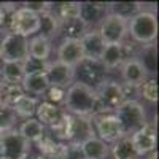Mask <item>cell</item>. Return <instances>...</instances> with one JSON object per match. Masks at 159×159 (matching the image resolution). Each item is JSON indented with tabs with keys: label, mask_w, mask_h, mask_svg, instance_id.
<instances>
[{
	"label": "cell",
	"mask_w": 159,
	"mask_h": 159,
	"mask_svg": "<svg viewBox=\"0 0 159 159\" xmlns=\"http://www.w3.org/2000/svg\"><path fill=\"white\" fill-rule=\"evenodd\" d=\"M96 103V92L81 83H73L65 92L64 110L69 115L89 116L92 115V107Z\"/></svg>",
	"instance_id": "cell-1"
},
{
	"label": "cell",
	"mask_w": 159,
	"mask_h": 159,
	"mask_svg": "<svg viewBox=\"0 0 159 159\" xmlns=\"http://www.w3.org/2000/svg\"><path fill=\"white\" fill-rule=\"evenodd\" d=\"M115 118L118 119L123 135L126 137L134 135L135 132L143 129V126L148 123L145 108L137 100H124L115 110Z\"/></svg>",
	"instance_id": "cell-2"
},
{
	"label": "cell",
	"mask_w": 159,
	"mask_h": 159,
	"mask_svg": "<svg viewBox=\"0 0 159 159\" xmlns=\"http://www.w3.org/2000/svg\"><path fill=\"white\" fill-rule=\"evenodd\" d=\"M127 32L140 45H150L157 35V19L151 11H140L127 21Z\"/></svg>",
	"instance_id": "cell-3"
},
{
	"label": "cell",
	"mask_w": 159,
	"mask_h": 159,
	"mask_svg": "<svg viewBox=\"0 0 159 159\" xmlns=\"http://www.w3.org/2000/svg\"><path fill=\"white\" fill-rule=\"evenodd\" d=\"M107 69L96 59H83L75 65V80L91 89H97L107 78Z\"/></svg>",
	"instance_id": "cell-4"
},
{
	"label": "cell",
	"mask_w": 159,
	"mask_h": 159,
	"mask_svg": "<svg viewBox=\"0 0 159 159\" xmlns=\"http://www.w3.org/2000/svg\"><path fill=\"white\" fill-rule=\"evenodd\" d=\"M0 56L5 62H22L29 56V38L8 32L0 38Z\"/></svg>",
	"instance_id": "cell-5"
},
{
	"label": "cell",
	"mask_w": 159,
	"mask_h": 159,
	"mask_svg": "<svg viewBox=\"0 0 159 159\" xmlns=\"http://www.w3.org/2000/svg\"><path fill=\"white\" fill-rule=\"evenodd\" d=\"M38 22H40V18L37 13L22 7L11 13V16L8 19V29L11 34L29 38L30 35L38 32Z\"/></svg>",
	"instance_id": "cell-6"
},
{
	"label": "cell",
	"mask_w": 159,
	"mask_h": 159,
	"mask_svg": "<svg viewBox=\"0 0 159 159\" xmlns=\"http://www.w3.org/2000/svg\"><path fill=\"white\" fill-rule=\"evenodd\" d=\"M30 153V143L16 129L3 132L0 139V156L10 159H25Z\"/></svg>",
	"instance_id": "cell-7"
},
{
	"label": "cell",
	"mask_w": 159,
	"mask_h": 159,
	"mask_svg": "<svg viewBox=\"0 0 159 159\" xmlns=\"http://www.w3.org/2000/svg\"><path fill=\"white\" fill-rule=\"evenodd\" d=\"M99 34L105 45L123 43V40L127 35V19L108 13L99 25Z\"/></svg>",
	"instance_id": "cell-8"
},
{
	"label": "cell",
	"mask_w": 159,
	"mask_h": 159,
	"mask_svg": "<svg viewBox=\"0 0 159 159\" xmlns=\"http://www.w3.org/2000/svg\"><path fill=\"white\" fill-rule=\"evenodd\" d=\"M91 121H92V127H94V132H96V137L105 143H113L119 137H123L118 119L111 113L94 116V118H91Z\"/></svg>",
	"instance_id": "cell-9"
},
{
	"label": "cell",
	"mask_w": 159,
	"mask_h": 159,
	"mask_svg": "<svg viewBox=\"0 0 159 159\" xmlns=\"http://www.w3.org/2000/svg\"><path fill=\"white\" fill-rule=\"evenodd\" d=\"M129 59H135L134 56V48L130 43H118V45H105L100 62L107 70L116 69L123 65Z\"/></svg>",
	"instance_id": "cell-10"
},
{
	"label": "cell",
	"mask_w": 159,
	"mask_h": 159,
	"mask_svg": "<svg viewBox=\"0 0 159 159\" xmlns=\"http://www.w3.org/2000/svg\"><path fill=\"white\" fill-rule=\"evenodd\" d=\"M94 92H96L97 100L110 113L115 111L119 105L126 100L124 92H123V84H119L116 81H107V80H105L97 89H94Z\"/></svg>",
	"instance_id": "cell-11"
},
{
	"label": "cell",
	"mask_w": 159,
	"mask_h": 159,
	"mask_svg": "<svg viewBox=\"0 0 159 159\" xmlns=\"http://www.w3.org/2000/svg\"><path fill=\"white\" fill-rule=\"evenodd\" d=\"M45 73H46L49 86H57V88L69 89L75 81V67L65 65L59 61L48 62V67H46Z\"/></svg>",
	"instance_id": "cell-12"
},
{
	"label": "cell",
	"mask_w": 159,
	"mask_h": 159,
	"mask_svg": "<svg viewBox=\"0 0 159 159\" xmlns=\"http://www.w3.org/2000/svg\"><path fill=\"white\" fill-rule=\"evenodd\" d=\"M130 140L137 153V157L153 153L156 148V123H147L143 129L130 135Z\"/></svg>",
	"instance_id": "cell-13"
},
{
	"label": "cell",
	"mask_w": 159,
	"mask_h": 159,
	"mask_svg": "<svg viewBox=\"0 0 159 159\" xmlns=\"http://www.w3.org/2000/svg\"><path fill=\"white\" fill-rule=\"evenodd\" d=\"M96 137L92 121L89 116H76L70 115V135H69V143L73 145H81L86 140Z\"/></svg>",
	"instance_id": "cell-14"
},
{
	"label": "cell",
	"mask_w": 159,
	"mask_h": 159,
	"mask_svg": "<svg viewBox=\"0 0 159 159\" xmlns=\"http://www.w3.org/2000/svg\"><path fill=\"white\" fill-rule=\"evenodd\" d=\"M107 15H108L107 3H100V2H81L80 3V19L84 22L88 29L94 27V25H100V22Z\"/></svg>",
	"instance_id": "cell-15"
},
{
	"label": "cell",
	"mask_w": 159,
	"mask_h": 159,
	"mask_svg": "<svg viewBox=\"0 0 159 159\" xmlns=\"http://www.w3.org/2000/svg\"><path fill=\"white\" fill-rule=\"evenodd\" d=\"M121 75L124 80V84L132 88H140L148 80V73L145 72L142 64L135 59H129L121 65Z\"/></svg>",
	"instance_id": "cell-16"
},
{
	"label": "cell",
	"mask_w": 159,
	"mask_h": 159,
	"mask_svg": "<svg viewBox=\"0 0 159 159\" xmlns=\"http://www.w3.org/2000/svg\"><path fill=\"white\" fill-rule=\"evenodd\" d=\"M81 49H83V56L86 59H96V61H100L102 57V52H103V48H105V43L99 34V30H88L81 40Z\"/></svg>",
	"instance_id": "cell-17"
},
{
	"label": "cell",
	"mask_w": 159,
	"mask_h": 159,
	"mask_svg": "<svg viewBox=\"0 0 159 159\" xmlns=\"http://www.w3.org/2000/svg\"><path fill=\"white\" fill-rule=\"evenodd\" d=\"M83 49H81V43L80 40H62V43L57 49V61L70 65V67H75V65L83 61Z\"/></svg>",
	"instance_id": "cell-18"
},
{
	"label": "cell",
	"mask_w": 159,
	"mask_h": 159,
	"mask_svg": "<svg viewBox=\"0 0 159 159\" xmlns=\"http://www.w3.org/2000/svg\"><path fill=\"white\" fill-rule=\"evenodd\" d=\"M38 18H40V22H38V35L40 37H43V38H46V40L51 42V38L59 35L61 21L57 19V16L51 10H46L43 13H40Z\"/></svg>",
	"instance_id": "cell-19"
},
{
	"label": "cell",
	"mask_w": 159,
	"mask_h": 159,
	"mask_svg": "<svg viewBox=\"0 0 159 159\" xmlns=\"http://www.w3.org/2000/svg\"><path fill=\"white\" fill-rule=\"evenodd\" d=\"M35 115L38 116V121L42 123L43 126H52L56 124L59 119L65 115V110L59 105H54V103H49V102H42L37 105V111Z\"/></svg>",
	"instance_id": "cell-20"
},
{
	"label": "cell",
	"mask_w": 159,
	"mask_h": 159,
	"mask_svg": "<svg viewBox=\"0 0 159 159\" xmlns=\"http://www.w3.org/2000/svg\"><path fill=\"white\" fill-rule=\"evenodd\" d=\"M21 88L24 91V94H25V92L34 94V96H43V94H46V91L49 88L46 73L25 75L22 78V81H21Z\"/></svg>",
	"instance_id": "cell-21"
},
{
	"label": "cell",
	"mask_w": 159,
	"mask_h": 159,
	"mask_svg": "<svg viewBox=\"0 0 159 159\" xmlns=\"http://www.w3.org/2000/svg\"><path fill=\"white\" fill-rule=\"evenodd\" d=\"M89 29L80 18L61 21V25H59V34H62L64 40H81V37Z\"/></svg>",
	"instance_id": "cell-22"
},
{
	"label": "cell",
	"mask_w": 159,
	"mask_h": 159,
	"mask_svg": "<svg viewBox=\"0 0 159 159\" xmlns=\"http://www.w3.org/2000/svg\"><path fill=\"white\" fill-rule=\"evenodd\" d=\"M81 151L84 159H105L108 154V145L97 137H92L81 143Z\"/></svg>",
	"instance_id": "cell-23"
},
{
	"label": "cell",
	"mask_w": 159,
	"mask_h": 159,
	"mask_svg": "<svg viewBox=\"0 0 159 159\" xmlns=\"http://www.w3.org/2000/svg\"><path fill=\"white\" fill-rule=\"evenodd\" d=\"M18 132H19V134L30 143V142H37V140H40V139L45 135V126L40 123L38 119H35V118H29V119H25V121L21 124V127H19Z\"/></svg>",
	"instance_id": "cell-24"
},
{
	"label": "cell",
	"mask_w": 159,
	"mask_h": 159,
	"mask_svg": "<svg viewBox=\"0 0 159 159\" xmlns=\"http://www.w3.org/2000/svg\"><path fill=\"white\" fill-rule=\"evenodd\" d=\"M111 156L113 159H137V153L134 150L130 137H119L111 145Z\"/></svg>",
	"instance_id": "cell-25"
},
{
	"label": "cell",
	"mask_w": 159,
	"mask_h": 159,
	"mask_svg": "<svg viewBox=\"0 0 159 159\" xmlns=\"http://www.w3.org/2000/svg\"><path fill=\"white\" fill-rule=\"evenodd\" d=\"M0 75H2V83L5 84H21L22 78L25 76L22 62H5Z\"/></svg>",
	"instance_id": "cell-26"
},
{
	"label": "cell",
	"mask_w": 159,
	"mask_h": 159,
	"mask_svg": "<svg viewBox=\"0 0 159 159\" xmlns=\"http://www.w3.org/2000/svg\"><path fill=\"white\" fill-rule=\"evenodd\" d=\"M51 52V42L40 35H35L29 40V56L40 59V61H48Z\"/></svg>",
	"instance_id": "cell-27"
},
{
	"label": "cell",
	"mask_w": 159,
	"mask_h": 159,
	"mask_svg": "<svg viewBox=\"0 0 159 159\" xmlns=\"http://www.w3.org/2000/svg\"><path fill=\"white\" fill-rule=\"evenodd\" d=\"M107 7H108V13L118 15L127 21L142 11V3L139 2H111V3H107Z\"/></svg>",
	"instance_id": "cell-28"
},
{
	"label": "cell",
	"mask_w": 159,
	"mask_h": 159,
	"mask_svg": "<svg viewBox=\"0 0 159 159\" xmlns=\"http://www.w3.org/2000/svg\"><path fill=\"white\" fill-rule=\"evenodd\" d=\"M137 61L142 64V67L145 69L147 73H156L157 70V49L153 43L145 45L140 51V54Z\"/></svg>",
	"instance_id": "cell-29"
},
{
	"label": "cell",
	"mask_w": 159,
	"mask_h": 159,
	"mask_svg": "<svg viewBox=\"0 0 159 159\" xmlns=\"http://www.w3.org/2000/svg\"><path fill=\"white\" fill-rule=\"evenodd\" d=\"M51 11L57 16L59 21H67L80 18V3L78 2H64V3H51Z\"/></svg>",
	"instance_id": "cell-30"
},
{
	"label": "cell",
	"mask_w": 159,
	"mask_h": 159,
	"mask_svg": "<svg viewBox=\"0 0 159 159\" xmlns=\"http://www.w3.org/2000/svg\"><path fill=\"white\" fill-rule=\"evenodd\" d=\"M37 99L35 97H29V96H22L15 105H13V110L16 111L18 118H25V119H29L35 115L37 111Z\"/></svg>",
	"instance_id": "cell-31"
},
{
	"label": "cell",
	"mask_w": 159,
	"mask_h": 159,
	"mask_svg": "<svg viewBox=\"0 0 159 159\" xmlns=\"http://www.w3.org/2000/svg\"><path fill=\"white\" fill-rule=\"evenodd\" d=\"M18 121V115L13 110V107L7 103H0V130L8 132L11 129H15V124Z\"/></svg>",
	"instance_id": "cell-32"
},
{
	"label": "cell",
	"mask_w": 159,
	"mask_h": 159,
	"mask_svg": "<svg viewBox=\"0 0 159 159\" xmlns=\"http://www.w3.org/2000/svg\"><path fill=\"white\" fill-rule=\"evenodd\" d=\"M2 86V102L13 107L24 94V91L21 88V84H5V83H0Z\"/></svg>",
	"instance_id": "cell-33"
},
{
	"label": "cell",
	"mask_w": 159,
	"mask_h": 159,
	"mask_svg": "<svg viewBox=\"0 0 159 159\" xmlns=\"http://www.w3.org/2000/svg\"><path fill=\"white\" fill-rule=\"evenodd\" d=\"M52 130V135L61 142H67L69 143V135H70V115L65 111V115L59 119L56 124L49 126ZM52 137V139H54Z\"/></svg>",
	"instance_id": "cell-34"
},
{
	"label": "cell",
	"mask_w": 159,
	"mask_h": 159,
	"mask_svg": "<svg viewBox=\"0 0 159 159\" xmlns=\"http://www.w3.org/2000/svg\"><path fill=\"white\" fill-rule=\"evenodd\" d=\"M22 67L25 75H35V73H45L48 67V61H40L32 56H27L22 61Z\"/></svg>",
	"instance_id": "cell-35"
},
{
	"label": "cell",
	"mask_w": 159,
	"mask_h": 159,
	"mask_svg": "<svg viewBox=\"0 0 159 159\" xmlns=\"http://www.w3.org/2000/svg\"><path fill=\"white\" fill-rule=\"evenodd\" d=\"M35 145H37V148H38V151L42 153V156L43 157H49V156H52L56 151H57V148H59V142H56L52 137H48V135H43L40 140H37L35 142Z\"/></svg>",
	"instance_id": "cell-36"
},
{
	"label": "cell",
	"mask_w": 159,
	"mask_h": 159,
	"mask_svg": "<svg viewBox=\"0 0 159 159\" xmlns=\"http://www.w3.org/2000/svg\"><path fill=\"white\" fill-rule=\"evenodd\" d=\"M140 88H142V96L148 102H156L157 100V81L154 78H148Z\"/></svg>",
	"instance_id": "cell-37"
},
{
	"label": "cell",
	"mask_w": 159,
	"mask_h": 159,
	"mask_svg": "<svg viewBox=\"0 0 159 159\" xmlns=\"http://www.w3.org/2000/svg\"><path fill=\"white\" fill-rule=\"evenodd\" d=\"M65 92H67V89H64V88L49 86L48 91H46V99H48L46 102L54 103V105L64 103V100H65Z\"/></svg>",
	"instance_id": "cell-38"
},
{
	"label": "cell",
	"mask_w": 159,
	"mask_h": 159,
	"mask_svg": "<svg viewBox=\"0 0 159 159\" xmlns=\"http://www.w3.org/2000/svg\"><path fill=\"white\" fill-rule=\"evenodd\" d=\"M62 159H84L81 145H73V143H65Z\"/></svg>",
	"instance_id": "cell-39"
},
{
	"label": "cell",
	"mask_w": 159,
	"mask_h": 159,
	"mask_svg": "<svg viewBox=\"0 0 159 159\" xmlns=\"http://www.w3.org/2000/svg\"><path fill=\"white\" fill-rule=\"evenodd\" d=\"M13 10H16V8H11V5H7V3L0 5V30L5 27V24L8 22V19L11 16V15H8V11H13Z\"/></svg>",
	"instance_id": "cell-40"
},
{
	"label": "cell",
	"mask_w": 159,
	"mask_h": 159,
	"mask_svg": "<svg viewBox=\"0 0 159 159\" xmlns=\"http://www.w3.org/2000/svg\"><path fill=\"white\" fill-rule=\"evenodd\" d=\"M148 159H157V153H156V151H153V153L150 154V157H148Z\"/></svg>",
	"instance_id": "cell-41"
},
{
	"label": "cell",
	"mask_w": 159,
	"mask_h": 159,
	"mask_svg": "<svg viewBox=\"0 0 159 159\" xmlns=\"http://www.w3.org/2000/svg\"><path fill=\"white\" fill-rule=\"evenodd\" d=\"M3 64H5V61L2 59V56H0V72H2V69H3Z\"/></svg>",
	"instance_id": "cell-42"
},
{
	"label": "cell",
	"mask_w": 159,
	"mask_h": 159,
	"mask_svg": "<svg viewBox=\"0 0 159 159\" xmlns=\"http://www.w3.org/2000/svg\"><path fill=\"white\" fill-rule=\"evenodd\" d=\"M0 103H2V86H0Z\"/></svg>",
	"instance_id": "cell-43"
},
{
	"label": "cell",
	"mask_w": 159,
	"mask_h": 159,
	"mask_svg": "<svg viewBox=\"0 0 159 159\" xmlns=\"http://www.w3.org/2000/svg\"><path fill=\"white\" fill-rule=\"evenodd\" d=\"M2 135H3V132H2V130H0V139H2Z\"/></svg>",
	"instance_id": "cell-44"
},
{
	"label": "cell",
	"mask_w": 159,
	"mask_h": 159,
	"mask_svg": "<svg viewBox=\"0 0 159 159\" xmlns=\"http://www.w3.org/2000/svg\"><path fill=\"white\" fill-rule=\"evenodd\" d=\"M0 159H10V157H3V156H0Z\"/></svg>",
	"instance_id": "cell-45"
}]
</instances>
